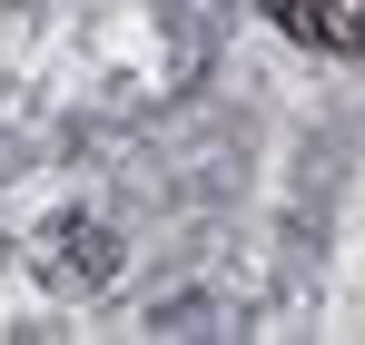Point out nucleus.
<instances>
[{
	"instance_id": "1",
	"label": "nucleus",
	"mask_w": 365,
	"mask_h": 345,
	"mask_svg": "<svg viewBox=\"0 0 365 345\" xmlns=\"http://www.w3.org/2000/svg\"><path fill=\"white\" fill-rule=\"evenodd\" d=\"M257 10L306 50H365V0H257Z\"/></svg>"
}]
</instances>
